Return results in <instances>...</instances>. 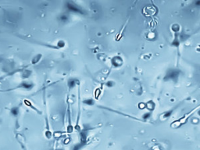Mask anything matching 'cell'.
<instances>
[{
  "label": "cell",
  "mask_w": 200,
  "mask_h": 150,
  "mask_svg": "<svg viewBox=\"0 0 200 150\" xmlns=\"http://www.w3.org/2000/svg\"><path fill=\"white\" fill-rule=\"evenodd\" d=\"M75 85H76V81H74V79H70L68 81V86L70 87V88H73L74 86H75Z\"/></svg>",
  "instance_id": "1"
},
{
  "label": "cell",
  "mask_w": 200,
  "mask_h": 150,
  "mask_svg": "<svg viewBox=\"0 0 200 150\" xmlns=\"http://www.w3.org/2000/svg\"><path fill=\"white\" fill-rule=\"evenodd\" d=\"M83 103H85V104H87V105H88V106H92V105H94V100H92V99H85L83 101Z\"/></svg>",
  "instance_id": "2"
},
{
  "label": "cell",
  "mask_w": 200,
  "mask_h": 150,
  "mask_svg": "<svg viewBox=\"0 0 200 150\" xmlns=\"http://www.w3.org/2000/svg\"><path fill=\"white\" fill-rule=\"evenodd\" d=\"M11 112L13 115H14V116H17V115L18 114V109L17 108V107H14V108L12 109Z\"/></svg>",
  "instance_id": "3"
}]
</instances>
